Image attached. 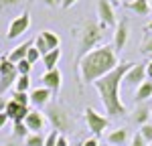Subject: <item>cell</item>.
<instances>
[{
    "label": "cell",
    "mask_w": 152,
    "mask_h": 146,
    "mask_svg": "<svg viewBox=\"0 0 152 146\" xmlns=\"http://www.w3.org/2000/svg\"><path fill=\"white\" fill-rule=\"evenodd\" d=\"M134 67L132 61H124L120 63L114 71L104 75L102 79L95 81V89L99 93V99L104 104V110L110 118H118V116H126L128 108L122 101V83H124V75Z\"/></svg>",
    "instance_id": "6da1fadb"
},
{
    "label": "cell",
    "mask_w": 152,
    "mask_h": 146,
    "mask_svg": "<svg viewBox=\"0 0 152 146\" xmlns=\"http://www.w3.org/2000/svg\"><path fill=\"white\" fill-rule=\"evenodd\" d=\"M120 61L118 53L112 45H99L94 51H89L79 63H77V73H79V89L83 83H95L104 75L114 71Z\"/></svg>",
    "instance_id": "7a4b0ae2"
},
{
    "label": "cell",
    "mask_w": 152,
    "mask_h": 146,
    "mask_svg": "<svg viewBox=\"0 0 152 146\" xmlns=\"http://www.w3.org/2000/svg\"><path fill=\"white\" fill-rule=\"evenodd\" d=\"M104 41V28L97 20H87L79 31V51H77V63L95 47H99Z\"/></svg>",
    "instance_id": "3957f363"
},
{
    "label": "cell",
    "mask_w": 152,
    "mask_h": 146,
    "mask_svg": "<svg viewBox=\"0 0 152 146\" xmlns=\"http://www.w3.org/2000/svg\"><path fill=\"white\" fill-rule=\"evenodd\" d=\"M45 116H47V122L53 126V130H57V132H69L71 128H73V118H71L69 110L65 108V106H61V104H49L47 108H45Z\"/></svg>",
    "instance_id": "277c9868"
},
{
    "label": "cell",
    "mask_w": 152,
    "mask_h": 146,
    "mask_svg": "<svg viewBox=\"0 0 152 146\" xmlns=\"http://www.w3.org/2000/svg\"><path fill=\"white\" fill-rule=\"evenodd\" d=\"M16 79H18L16 65L8 61V57H0V96H4L8 89H14Z\"/></svg>",
    "instance_id": "5b68a950"
},
{
    "label": "cell",
    "mask_w": 152,
    "mask_h": 146,
    "mask_svg": "<svg viewBox=\"0 0 152 146\" xmlns=\"http://www.w3.org/2000/svg\"><path fill=\"white\" fill-rule=\"evenodd\" d=\"M83 118H85V124H87V128L91 130V134H94L95 138H97V136H102L104 130L107 128V118L102 116L99 112H95L94 108H85Z\"/></svg>",
    "instance_id": "8992f818"
},
{
    "label": "cell",
    "mask_w": 152,
    "mask_h": 146,
    "mask_svg": "<svg viewBox=\"0 0 152 146\" xmlns=\"http://www.w3.org/2000/svg\"><path fill=\"white\" fill-rule=\"evenodd\" d=\"M28 26H31V12H28V10H23V14L14 16V18H12V23L8 24L6 39H8V41H14V39L23 36L24 33L28 31Z\"/></svg>",
    "instance_id": "52a82bcc"
},
{
    "label": "cell",
    "mask_w": 152,
    "mask_h": 146,
    "mask_svg": "<svg viewBox=\"0 0 152 146\" xmlns=\"http://www.w3.org/2000/svg\"><path fill=\"white\" fill-rule=\"evenodd\" d=\"M97 23L102 28H107V26H114L116 28V12H114V6L107 2V0H97Z\"/></svg>",
    "instance_id": "ba28073f"
},
{
    "label": "cell",
    "mask_w": 152,
    "mask_h": 146,
    "mask_svg": "<svg viewBox=\"0 0 152 146\" xmlns=\"http://www.w3.org/2000/svg\"><path fill=\"white\" fill-rule=\"evenodd\" d=\"M47 116L41 110H31V114L24 118V126L28 128L31 134H43V130L47 128Z\"/></svg>",
    "instance_id": "9c48e42d"
},
{
    "label": "cell",
    "mask_w": 152,
    "mask_h": 146,
    "mask_svg": "<svg viewBox=\"0 0 152 146\" xmlns=\"http://www.w3.org/2000/svg\"><path fill=\"white\" fill-rule=\"evenodd\" d=\"M128 35H130V28H128V20L126 18H120V23L116 24V31H114V41H112V47L116 53H122L126 43H128Z\"/></svg>",
    "instance_id": "30bf717a"
},
{
    "label": "cell",
    "mask_w": 152,
    "mask_h": 146,
    "mask_svg": "<svg viewBox=\"0 0 152 146\" xmlns=\"http://www.w3.org/2000/svg\"><path fill=\"white\" fill-rule=\"evenodd\" d=\"M146 81V63H134V67L124 75V83L130 87H140Z\"/></svg>",
    "instance_id": "8fae6325"
},
{
    "label": "cell",
    "mask_w": 152,
    "mask_h": 146,
    "mask_svg": "<svg viewBox=\"0 0 152 146\" xmlns=\"http://www.w3.org/2000/svg\"><path fill=\"white\" fill-rule=\"evenodd\" d=\"M51 91H49L47 87H35V89H31V93H28V97H31V106L35 110H43L47 108L49 104H51Z\"/></svg>",
    "instance_id": "7c38bea8"
},
{
    "label": "cell",
    "mask_w": 152,
    "mask_h": 146,
    "mask_svg": "<svg viewBox=\"0 0 152 146\" xmlns=\"http://www.w3.org/2000/svg\"><path fill=\"white\" fill-rule=\"evenodd\" d=\"M4 112H6V116H8V120H12L14 124H16V122H24V118L31 114V108H28V106H18L16 101L8 99Z\"/></svg>",
    "instance_id": "4fadbf2b"
},
{
    "label": "cell",
    "mask_w": 152,
    "mask_h": 146,
    "mask_svg": "<svg viewBox=\"0 0 152 146\" xmlns=\"http://www.w3.org/2000/svg\"><path fill=\"white\" fill-rule=\"evenodd\" d=\"M61 81H63V75L59 69H51V71H45L43 75V87H47L51 93L57 96L59 89H61Z\"/></svg>",
    "instance_id": "5bb4252c"
},
{
    "label": "cell",
    "mask_w": 152,
    "mask_h": 146,
    "mask_svg": "<svg viewBox=\"0 0 152 146\" xmlns=\"http://www.w3.org/2000/svg\"><path fill=\"white\" fill-rule=\"evenodd\" d=\"M33 45H35V39H28V41H24L23 45H18V47H14V49L10 51V53L6 55V57H8V61H12V63L16 65L18 61L26 59V53H28V49L33 47Z\"/></svg>",
    "instance_id": "9a60e30c"
},
{
    "label": "cell",
    "mask_w": 152,
    "mask_h": 146,
    "mask_svg": "<svg viewBox=\"0 0 152 146\" xmlns=\"http://www.w3.org/2000/svg\"><path fill=\"white\" fill-rule=\"evenodd\" d=\"M130 134H128V128H116V130H112V132L107 134V144L112 146H124L128 142Z\"/></svg>",
    "instance_id": "2e32d148"
},
{
    "label": "cell",
    "mask_w": 152,
    "mask_h": 146,
    "mask_svg": "<svg viewBox=\"0 0 152 146\" xmlns=\"http://www.w3.org/2000/svg\"><path fill=\"white\" fill-rule=\"evenodd\" d=\"M128 10L136 12V14H140V16H148L150 14V0H130V2H126L124 4Z\"/></svg>",
    "instance_id": "e0dca14e"
},
{
    "label": "cell",
    "mask_w": 152,
    "mask_h": 146,
    "mask_svg": "<svg viewBox=\"0 0 152 146\" xmlns=\"http://www.w3.org/2000/svg\"><path fill=\"white\" fill-rule=\"evenodd\" d=\"M152 97V81H144L140 87H136V91H134V101H146V99H150Z\"/></svg>",
    "instance_id": "ac0fdd59"
},
{
    "label": "cell",
    "mask_w": 152,
    "mask_h": 146,
    "mask_svg": "<svg viewBox=\"0 0 152 146\" xmlns=\"http://www.w3.org/2000/svg\"><path fill=\"white\" fill-rule=\"evenodd\" d=\"M41 59H43V65H45V69H47V71H51V69H57V63H59V59H61V49L49 51L47 55H43Z\"/></svg>",
    "instance_id": "d6986e66"
},
{
    "label": "cell",
    "mask_w": 152,
    "mask_h": 146,
    "mask_svg": "<svg viewBox=\"0 0 152 146\" xmlns=\"http://www.w3.org/2000/svg\"><path fill=\"white\" fill-rule=\"evenodd\" d=\"M41 36L45 39L49 51H55V49L61 47V36H59L57 33H53V31H41Z\"/></svg>",
    "instance_id": "ffe728a7"
},
{
    "label": "cell",
    "mask_w": 152,
    "mask_h": 146,
    "mask_svg": "<svg viewBox=\"0 0 152 146\" xmlns=\"http://www.w3.org/2000/svg\"><path fill=\"white\" fill-rule=\"evenodd\" d=\"M150 108H146V106H140V108H136V112H134V120H136V124H140V126H144V124H148L150 122Z\"/></svg>",
    "instance_id": "44dd1931"
},
{
    "label": "cell",
    "mask_w": 152,
    "mask_h": 146,
    "mask_svg": "<svg viewBox=\"0 0 152 146\" xmlns=\"http://www.w3.org/2000/svg\"><path fill=\"white\" fill-rule=\"evenodd\" d=\"M14 91L31 93V77H28V75H18V79H16V83H14Z\"/></svg>",
    "instance_id": "7402d4cb"
},
{
    "label": "cell",
    "mask_w": 152,
    "mask_h": 146,
    "mask_svg": "<svg viewBox=\"0 0 152 146\" xmlns=\"http://www.w3.org/2000/svg\"><path fill=\"white\" fill-rule=\"evenodd\" d=\"M24 144L26 146H45V136L43 134H28L24 138Z\"/></svg>",
    "instance_id": "603a6c76"
},
{
    "label": "cell",
    "mask_w": 152,
    "mask_h": 146,
    "mask_svg": "<svg viewBox=\"0 0 152 146\" xmlns=\"http://www.w3.org/2000/svg\"><path fill=\"white\" fill-rule=\"evenodd\" d=\"M138 134H140L142 138H144V142H146V144H152V122H148V124L140 126Z\"/></svg>",
    "instance_id": "cb8c5ba5"
},
{
    "label": "cell",
    "mask_w": 152,
    "mask_h": 146,
    "mask_svg": "<svg viewBox=\"0 0 152 146\" xmlns=\"http://www.w3.org/2000/svg\"><path fill=\"white\" fill-rule=\"evenodd\" d=\"M12 101H16L18 106H31V97L28 93H20V91H12Z\"/></svg>",
    "instance_id": "d4e9b609"
},
{
    "label": "cell",
    "mask_w": 152,
    "mask_h": 146,
    "mask_svg": "<svg viewBox=\"0 0 152 146\" xmlns=\"http://www.w3.org/2000/svg\"><path fill=\"white\" fill-rule=\"evenodd\" d=\"M12 134H14V138H26L31 132H28V128L24 126V122H16V124H14Z\"/></svg>",
    "instance_id": "484cf974"
},
{
    "label": "cell",
    "mask_w": 152,
    "mask_h": 146,
    "mask_svg": "<svg viewBox=\"0 0 152 146\" xmlns=\"http://www.w3.org/2000/svg\"><path fill=\"white\" fill-rule=\"evenodd\" d=\"M140 51L146 53V55H152V35L150 33L144 35V41H142V45H140Z\"/></svg>",
    "instance_id": "4316f807"
},
{
    "label": "cell",
    "mask_w": 152,
    "mask_h": 146,
    "mask_svg": "<svg viewBox=\"0 0 152 146\" xmlns=\"http://www.w3.org/2000/svg\"><path fill=\"white\" fill-rule=\"evenodd\" d=\"M35 49H39V53H41V57L43 55H47L49 53V47H47V43H45V39L41 36V33L37 35V39H35Z\"/></svg>",
    "instance_id": "83f0119b"
},
{
    "label": "cell",
    "mask_w": 152,
    "mask_h": 146,
    "mask_svg": "<svg viewBox=\"0 0 152 146\" xmlns=\"http://www.w3.org/2000/svg\"><path fill=\"white\" fill-rule=\"evenodd\" d=\"M31 67H33V65L26 59H23V61L16 63V73H18V75H28V73H31Z\"/></svg>",
    "instance_id": "f1b7e54d"
},
{
    "label": "cell",
    "mask_w": 152,
    "mask_h": 146,
    "mask_svg": "<svg viewBox=\"0 0 152 146\" xmlns=\"http://www.w3.org/2000/svg\"><path fill=\"white\" fill-rule=\"evenodd\" d=\"M41 59V53H39V49H35V45L28 49V53H26V61L31 63V65H35L37 61Z\"/></svg>",
    "instance_id": "f546056e"
},
{
    "label": "cell",
    "mask_w": 152,
    "mask_h": 146,
    "mask_svg": "<svg viewBox=\"0 0 152 146\" xmlns=\"http://www.w3.org/2000/svg\"><path fill=\"white\" fill-rule=\"evenodd\" d=\"M59 134H61V132H57V130H51V132L45 136V146H57Z\"/></svg>",
    "instance_id": "4dcf8cb0"
},
{
    "label": "cell",
    "mask_w": 152,
    "mask_h": 146,
    "mask_svg": "<svg viewBox=\"0 0 152 146\" xmlns=\"http://www.w3.org/2000/svg\"><path fill=\"white\" fill-rule=\"evenodd\" d=\"M23 0H0V10L4 8H12V6H18Z\"/></svg>",
    "instance_id": "1f68e13d"
},
{
    "label": "cell",
    "mask_w": 152,
    "mask_h": 146,
    "mask_svg": "<svg viewBox=\"0 0 152 146\" xmlns=\"http://www.w3.org/2000/svg\"><path fill=\"white\" fill-rule=\"evenodd\" d=\"M130 146H148V144L144 142V138H142L140 134H136V136L132 138V144H130Z\"/></svg>",
    "instance_id": "d6a6232c"
},
{
    "label": "cell",
    "mask_w": 152,
    "mask_h": 146,
    "mask_svg": "<svg viewBox=\"0 0 152 146\" xmlns=\"http://www.w3.org/2000/svg\"><path fill=\"white\" fill-rule=\"evenodd\" d=\"M81 146H99V142H97V138L95 136H91V138H87V140H83Z\"/></svg>",
    "instance_id": "836d02e7"
},
{
    "label": "cell",
    "mask_w": 152,
    "mask_h": 146,
    "mask_svg": "<svg viewBox=\"0 0 152 146\" xmlns=\"http://www.w3.org/2000/svg\"><path fill=\"white\" fill-rule=\"evenodd\" d=\"M57 146H69V140H67V136H65V134H59Z\"/></svg>",
    "instance_id": "e575fe53"
},
{
    "label": "cell",
    "mask_w": 152,
    "mask_h": 146,
    "mask_svg": "<svg viewBox=\"0 0 152 146\" xmlns=\"http://www.w3.org/2000/svg\"><path fill=\"white\" fill-rule=\"evenodd\" d=\"M75 2H77V0H61V4H59V6H61L63 10H67V8H71Z\"/></svg>",
    "instance_id": "d590c367"
},
{
    "label": "cell",
    "mask_w": 152,
    "mask_h": 146,
    "mask_svg": "<svg viewBox=\"0 0 152 146\" xmlns=\"http://www.w3.org/2000/svg\"><path fill=\"white\" fill-rule=\"evenodd\" d=\"M8 116H6V112H0V130H2V128H4V126H6V124H8Z\"/></svg>",
    "instance_id": "8d00e7d4"
},
{
    "label": "cell",
    "mask_w": 152,
    "mask_h": 146,
    "mask_svg": "<svg viewBox=\"0 0 152 146\" xmlns=\"http://www.w3.org/2000/svg\"><path fill=\"white\" fill-rule=\"evenodd\" d=\"M43 4H47L49 8H55V6H59L61 4V0H41Z\"/></svg>",
    "instance_id": "74e56055"
},
{
    "label": "cell",
    "mask_w": 152,
    "mask_h": 146,
    "mask_svg": "<svg viewBox=\"0 0 152 146\" xmlns=\"http://www.w3.org/2000/svg\"><path fill=\"white\" fill-rule=\"evenodd\" d=\"M146 77L152 81V61H148V63H146Z\"/></svg>",
    "instance_id": "f35d334b"
},
{
    "label": "cell",
    "mask_w": 152,
    "mask_h": 146,
    "mask_svg": "<svg viewBox=\"0 0 152 146\" xmlns=\"http://www.w3.org/2000/svg\"><path fill=\"white\" fill-rule=\"evenodd\" d=\"M6 104H8V101H6L4 97L0 96V112H4V110H6Z\"/></svg>",
    "instance_id": "ab89813d"
},
{
    "label": "cell",
    "mask_w": 152,
    "mask_h": 146,
    "mask_svg": "<svg viewBox=\"0 0 152 146\" xmlns=\"http://www.w3.org/2000/svg\"><path fill=\"white\" fill-rule=\"evenodd\" d=\"M107 2H110L112 6H118V4H122V0H107Z\"/></svg>",
    "instance_id": "60d3db41"
},
{
    "label": "cell",
    "mask_w": 152,
    "mask_h": 146,
    "mask_svg": "<svg viewBox=\"0 0 152 146\" xmlns=\"http://www.w3.org/2000/svg\"><path fill=\"white\" fill-rule=\"evenodd\" d=\"M144 31H146V33H152V23L146 24V26H144Z\"/></svg>",
    "instance_id": "b9f144b4"
},
{
    "label": "cell",
    "mask_w": 152,
    "mask_h": 146,
    "mask_svg": "<svg viewBox=\"0 0 152 146\" xmlns=\"http://www.w3.org/2000/svg\"><path fill=\"white\" fill-rule=\"evenodd\" d=\"M2 146H16L14 142H6V144H2Z\"/></svg>",
    "instance_id": "7bdbcfd3"
},
{
    "label": "cell",
    "mask_w": 152,
    "mask_h": 146,
    "mask_svg": "<svg viewBox=\"0 0 152 146\" xmlns=\"http://www.w3.org/2000/svg\"><path fill=\"white\" fill-rule=\"evenodd\" d=\"M150 10H152V0H150Z\"/></svg>",
    "instance_id": "ee69618b"
},
{
    "label": "cell",
    "mask_w": 152,
    "mask_h": 146,
    "mask_svg": "<svg viewBox=\"0 0 152 146\" xmlns=\"http://www.w3.org/2000/svg\"><path fill=\"white\" fill-rule=\"evenodd\" d=\"M148 57H150V61H152V55H148Z\"/></svg>",
    "instance_id": "f6af8a7d"
},
{
    "label": "cell",
    "mask_w": 152,
    "mask_h": 146,
    "mask_svg": "<svg viewBox=\"0 0 152 146\" xmlns=\"http://www.w3.org/2000/svg\"><path fill=\"white\" fill-rule=\"evenodd\" d=\"M150 120H152V112H150Z\"/></svg>",
    "instance_id": "bcb514c9"
},
{
    "label": "cell",
    "mask_w": 152,
    "mask_h": 146,
    "mask_svg": "<svg viewBox=\"0 0 152 146\" xmlns=\"http://www.w3.org/2000/svg\"><path fill=\"white\" fill-rule=\"evenodd\" d=\"M73 146H81V144H73Z\"/></svg>",
    "instance_id": "7dc6e473"
},
{
    "label": "cell",
    "mask_w": 152,
    "mask_h": 146,
    "mask_svg": "<svg viewBox=\"0 0 152 146\" xmlns=\"http://www.w3.org/2000/svg\"><path fill=\"white\" fill-rule=\"evenodd\" d=\"M104 146H112V144H104Z\"/></svg>",
    "instance_id": "c3c4849f"
},
{
    "label": "cell",
    "mask_w": 152,
    "mask_h": 146,
    "mask_svg": "<svg viewBox=\"0 0 152 146\" xmlns=\"http://www.w3.org/2000/svg\"><path fill=\"white\" fill-rule=\"evenodd\" d=\"M148 146H152V144H148Z\"/></svg>",
    "instance_id": "681fc988"
}]
</instances>
